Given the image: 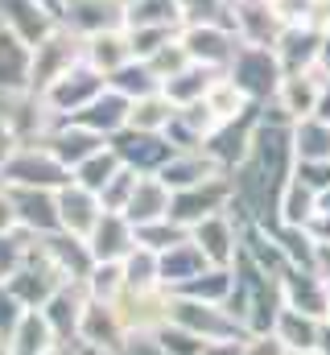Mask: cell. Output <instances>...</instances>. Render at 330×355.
<instances>
[{"label": "cell", "mask_w": 330, "mask_h": 355, "mask_svg": "<svg viewBox=\"0 0 330 355\" xmlns=\"http://www.w3.org/2000/svg\"><path fill=\"white\" fill-rule=\"evenodd\" d=\"M71 170L54 157V149L50 145H17L12 149V157L4 162V170H0V182L4 186H12V190H62L67 182H71Z\"/></svg>", "instance_id": "1"}, {"label": "cell", "mask_w": 330, "mask_h": 355, "mask_svg": "<svg viewBox=\"0 0 330 355\" xmlns=\"http://www.w3.org/2000/svg\"><path fill=\"white\" fill-rule=\"evenodd\" d=\"M103 91H107V79H103L95 67L79 62V67H71L67 75H58L46 91H37V99H42V107H46L50 116H67V120H75L82 107H87L95 95H103Z\"/></svg>", "instance_id": "2"}, {"label": "cell", "mask_w": 330, "mask_h": 355, "mask_svg": "<svg viewBox=\"0 0 330 355\" xmlns=\"http://www.w3.org/2000/svg\"><path fill=\"white\" fill-rule=\"evenodd\" d=\"M82 58V46H79V33H71L67 25H58L46 42H37L29 50V91H46L58 75H67L71 67H79Z\"/></svg>", "instance_id": "3"}, {"label": "cell", "mask_w": 330, "mask_h": 355, "mask_svg": "<svg viewBox=\"0 0 330 355\" xmlns=\"http://www.w3.org/2000/svg\"><path fill=\"white\" fill-rule=\"evenodd\" d=\"M79 343H87L91 352H103V355H120L124 352V343H128V327H124L116 302H95V297H87L82 318H79Z\"/></svg>", "instance_id": "4"}, {"label": "cell", "mask_w": 330, "mask_h": 355, "mask_svg": "<svg viewBox=\"0 0 330 355\" xmlns=\"http://www.w3.org/2000/svg\"><path fill=\"white\" fill-rule=\"evenodd\" d=\"M82 244H87V252H91L95 265H124L141 240H137V227L128 223L124 211H103L99 223H95V232Z\"/></svg>", "instance_id": "5"}, {"label": "cell", "mask_w": 330, "mask_h": 355, "mask_svg": "<svg viewBox=\"0 0 330 355\" xmlns=\"http://www.w3.org/2000/svg\"><path fill=\"white\" fill-rule=\"evenodd\" d=\"M0 29H8L21 46H37L58 29V17L42 0H0Z\"/></svg>", "instance_id": "6"}, {"label": "cell", "mask_w": 330, "mask_h": 355, "mask_svg": "<svg viewBox=\"0 0 330 355\" xmlns=\"http://www.w3.org/2000/svg\"><path fill=\"white\" fill-rule=\"evenodd\" d=\"M54 207H58V227H62L67 236H75V240H87V236L95 232L99 215H103L99 194L87 190V186H79L75 178H71L62 190H54Z\"/></svg>", "instance_id": "7"}, {"label": "cell", "mask_w": 330, "mask_h": 355, "mask_svg": "<svg viewBox=\"0 0 330 355\" xmlns=\"http://www.w3.org/2000/svg\"><path fill=\"white\" fill-rule=\"evenodd\" d=\"M58 12H62V25L71 33H79L82 42L124 25V4L120 0H58Z\"/></svg>", "instance_id": "8"}, {"label": "cell", "mask_w": 330, "mask_h": 355, "mask_svg": "<svg viewBox=\"0 0 330 355\" xmlns=\"http://www.w3.org/2000/svg\"><path fill=\"white\" fill-rule=\"evenodd\" d=\"M42 145H50L54 149V157L75 174L87 157H95L99 149H103V137L99 132H91V128H82V124H75V120H62L54 132H46V141Z\"/></svg>", "instance_id": "9"}, {"label": "cell", "mask_w": 330, "mask_h": 355, "mask_svg": "<svg viewBox=\"0 0 330 355\" xmlns=\"http://www.w3.org/2000/svg\"><path fill=\"white\" fill-rule=\"evenodd\" d=\"M169 211H173V198H169V186H165L162 178H137L132 198H128V207H124L128 223H132V227H149V223L169 219Z\"/></svg>", "instance_id": "10"}, {"label": "cell", "mask_w": 330, "mask_h": 355, "mask_svg": "<svg viewBox=\"0 0 330 355\" xmlns=\"http://www.w3.org/2000/svg\"><path fill=\"white\" fill-rule=\"evenodd\" d=\"M128 112H132V99H124L120 91L107 87L103 95H95L79 116H75V124L91 128V132H99V137H112V132L128 128Z\"/></svg>", "instance_id": "11"}, {"label": "cell", "mask_w": 330, "mask_h": 355, "mask_svg": "<svg viewBox=\"0 0 330 355\" xmlns=\"http://www.w3.org/2000/svg\"><path fill=\"white\" fill-rule=\"evenodd\" d=\"M82 62L95 67L103 79H112L124 62H132V42L124 29H107V33H95L82 42Z\"/></svg>", "instance_id": "12"}, {"label": "cell", "mask_w": 330, "mask_h": 355, "mask_svg": "<svg viewBox=\"0 0 330 355\" xmlns=\"http://www.w3.org/2000/svg\"><path fill=\"white\" fill-rule=\"evenodd\" d=\"M82 306H87V297H82L79 289H71V281L42 306V314H46V322H50V331H54L58 343H75V339H79Z\"/></svg>", "instance_id": "13"}, {"label": "cell", "mask_w": 330, "mask_h": 355, "mask_svg": "<svg viewBox=\"0 0 330 355\" xmlns=\"http://www.w3.org/2000/svg\"><path fill=\"white\" fill-rule=\"evenodd\" d=\"M54 343H58V339H54V331H50V322H46L42 310H25V318H21L17 331L8 335L12 355H42L46 347H54Z\"/></svg>", "instance_id": "14"}, {"label": "cell", "mask_w": 330, "mask_h": 355, "mask_svg": "<svg viewBox=\"0 0 330 355\" xmlns=\"http://www.w3.org/2000/svg\"><path fill=\"white\" fill-rule=\"evenodd\" d=\"M0 87L29 91V46H21L8 29H0Z\"/></svg>", "instance_id": "15"}, {"label": "cell", "mask_w": 330, "mask_h": 355, "mask_svg": "<svg viewBox=\"0 0 330 355\" xmlns=\"http://www.w3.org/2000/svg\"><path fill=\"white\" fill-rule=\"evenodd\" d=\"M182 46H186L190 62H202V67L227 62V58H232V46H227V37H223L215 25H190L186 37H182Z\"/></svg>", "instance_id": "16"}, {"label": "cell", "mask_w": 330, "mask_h": 355, "mask_svg": "<svg viewBox=\"0 0 330 355\" xmlns=\"http://www.w3.org/2000/svg\"><path fill=\"white\" fill-rule=\"evenodd\" d=\"M182 12V0H128L124 25L128 29H169Z\"/></svg>", "instance_id": "17"}, {"label": "cell", "mask_w": 330, "mask_h": 355, "mask_svg": "<svg viewBox=\"0 0 330 355\" xmlns=\"http://www.w3.org/2000/svg\"><path fill=\"white\" fill-rule=\"evenodd\" d=\"M173 116H177L173 112V99H165V91H157V95H145V99L132 103L128 128H137V132H162V128H169Z\"/></svg>", "instance_id": "18"}, {"label": "cell", "mask_w": 330, "mask_h": 355, "mask_svg": "<svg viewBox=\"0 0 330 355\" xmlns=\"http://www.w3.org/2000/svg\"><path fill=\"white\" fill-rule=\"evenodd\" d=\"M120 170H124V157H120L112 145H103L95 157H87L79 170H75V182H79V186H87V190H95V194H103V186L120 174Z\"/></svg>", "instance_id": "19"}, {"label": "cell", "mask_w": 330, "mask_h": 355, "mask_svg": "<svg viewBox=\"0 0 330 355\" xmlns=\"http://www.w3.org/2000/svg\"><path fill=\"white\" fill-rule=\"evenodd\" d=\"M82 281H87V297H95V302H120V293L128 289L124 265H91Z\"/></svg>", "instance_id": "20"}, {"label": "cell", "mask_w": 330, "mask_h": 355, "mask_svg": "<svg viewBox=\"0 0 330 355\" xmlns=\"http://www.w3.org/2000/svg\"><path fill=\"white\" fill-rule=\"evenodd\" d=\"M29 252H33V244H25L17 232L0 236V285H8L21 268L29 265Z\"/></svg>", "instance_id": "21"}, {"label": "cell", "mask_w": 330, "mask_h": 355, "mask_svg": "<svg viewBox=\"0 0 330 355\" xmlns=\"http://www.w3.org/2000/svg\"><path fill=\"white\" fill-rule=\"evenodd\" d=\"M240 103H244V95H240L236 83H211V91H207V107L215 112V120L236 116V112H240Z\"/></svg>", "instance_id": "22"}, {"label": "cell", "mask_w": 330, "mask_h": 355, "mask_svg": "<svg viewBox=\"0 0 330 355\" xmlns=\"http://www.w3.org/2000/svg\"><path fill=\"white\" fill-rule=\"evenodd\" d=\"M21 318H25V306H21V302L0 285V335H12Z\"/></svg>", "instance_id": "23"}, {"label": "cell", "mask_w": 330, "mask_h": 355, "mask_svg": "<svg viewBox=\"0 0 330 355\" xmlns=\"http://www.w3.org/2000/svg\"><path fill=\"white\" fill-rule=\"evenodd\" d=\"M17 227H21V219H17L12 190H8V186H0V236H8V232H17Z\"/></svg>", "instance_id": "24"}, {"label": "cell", "mask_w": 330, "mask_h": 355, "mask_svg": "<svg viewBox=\"0 0 330 355\" xmlns=\"http://www.w3.org/2000/svg\"><path fill=\"white\" fill-rule=\"evenodd\" d=\"M21 141H17V132H12V124H8V116L0 112V170H4V162L12 157V149H17Z\"/></svg>", "instance_id": "25"}, {"label": "cell", "mask_w": 330, "mask_h": 355, "mask_svg": "<svg viewBox=\"0 0 330 355\" xmlns=\"http://www.w3.org/2000/svg\"><path fill=\"white\" fill-rule=\"evenodd\" d=\"M42 355H75V347L71 343H54V347H46Z\"/></svg>", "instance_id": "26"}, {"label": "cell", "mask_w": 330, "mask_h": 355, "mask_svg": "<svg viewBox=\"0 0 330 355\" xmlns=\"http://www.w3.org/2000/svg\"><path fill=\"white\" fill-rule=\"evenodd\" d=\"M0 355H12V347H8V335H0Z\"/></svg>", "instance_id": "27"}, {"label": "cell", "mask_w": 330, "mask_h": 355, "mask_svg": "<svg viewBox=\"0 0 330 355\" xmlns=\"http://www.w3.org/2000/svg\"><path fill=\"white\" fill-rule=\"evenodd\" d=\"M293 355H297V352H293ZM302 355H314V352H302Z\"/></svg>", "instance_id": "28"}]
</instances>
